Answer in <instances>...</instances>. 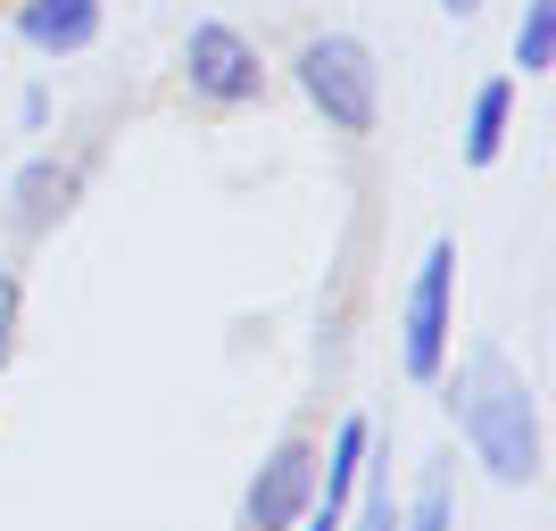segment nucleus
<instances>
[{
  "label": "nucleus",
  "instance_id": "nucleus-3",
  "mask_svg": "<svg viewBox=\"0 0 556 531\" xmlns=\"http://www.w3.org/2000/svg\"><path fill=\"white\" fill-rule=\"evenodd\" d=\"M399 366H407V382H441L448 366V341H457V241H432L416 266V282H407V316H399Z\"/></svg>",
  "mask_w": 556,
  "mask_h": 531
},
{
  "label": "nucleus",
  "instance_id": "nucleus-11",
  "mask_svg": "<svg viewBox=\"0 0 556 531\" xmlns=\"http://www.w3.org/2000/svg\"><path fill=\"white\" fill-rule=\"evenodd\" d=\"M357 482H366V507H357V523H341V531H399V498H391V482H382V473H357Z\"/></svg>",
  "mask_w": 556,
  "mask_h": 531
},
{
  "label": "nucleus",
  "instance_id": "nucleus-8",
  "mask_svg": "<svg viewBox=\"0 0 556 531\" xmlns=\"http://www.w3.org/2000/svg\"><path fill=\"white\" fill-rule=\"evenodd\" d=\"M507 125H515V84L507 75H490L482 92H473V116H465V166H490L507 150Z\"/></svg>",
  "mask_w": 556,
  "mask_h": 531
},
{
  "label": "nucleus",
  "instance_id": "nucleus-6",
  "mask_svg": "<svg viewBox=\"0 0 556 531\" xmlns=\"http://www.w3.org/2000/svg\"><path fill=\"white\" fill-rule=\"evenodd\" d=\"M75 191H84V175H75L67 159H25L17 175H9V225L34 241V232H50L75 208Z\"/></svg>",
  "mask_w": 556,
  "mask_h": 531
},
{
  "label": "nucleus",
  "instance_id": "nucleus-4",
  "mask_svg": "<svg viewBox=\"0 0 556 531\" xmlns=\"http://www.w3.org/2000/svg\"><path fill=\"white\" fill-rule=\"evenodd\" d=\"M184 84L208 109H250L257 92H266V59H257V42L241 34V25H191L184 34Z\"/></svg>",
  "mask_w": 556,
  "mask_h": 531
},
{
  "label": "nucleus",
  "instance_id": "nucleus-1",
  "mask_svg": "<svg viewBox=\"0 0 556 531\" xmlns=\"http://www.w3.org/2000/svg\"><path fill=\"white\" fill-rule=\"evenodd\" d=\"M448 416H457L465 448L490 482H540V407H532V382L507 366V349H465L457 382H448Z\"/></svg>",
  "mask_w": 556,
  "mask_h": 531
},
{
  "label": "nucleus",
  "instance_id": "nucleus-7",
  "mask_svg": "<svg viewBox=\"0 0 556 531\" xmlns=\"http://www.w3.org/2000/svg\"><path fill=\"white\" fill-rule=\"evenodd\" d=\"M17 42H34L42 59L92 50L100 42V0H25L17 9Z\"/></svg>",
  "mask_w": 556,
  "mask_h": 531
},
{
  "label": "nucleus",
  "instance_id": "nucleus-10",
  "mask_svg": "<svg viewBox=\"0 0 556 531\" xmlns=\"http://www.w3.org/2000/svg\"><path fill=\"white\" fill-rule=\"evenodd\" d=\"M448 515H457V490H448V457L424 465V482H416V507L399 515V531H448Z\"/></svg>",
  "mask_w": 556,
  "mask_h": 531
},
{
  "label": "nucleus",
  "instance_id": "nucleus-5",
  "mask_svg": "<svg viewBox=\"0 0 556 531\" xmlns=\"http://www.w3.org/2000/svg\"><path fill=\"white\" fill-rule=\"evenodd\" d=\"M307 507H316V448H307V432H282L266 448V465H257L250 498H241V523L250 531H300Z\"/></svg>",
  "mask_w": 556,
  "mask_h": 531
},
{
  "label": "nucleus",
  "instance_id": "nucleus-13",
  "mask_svg": "<svg viewBox=\"0 0 556 531\" xmlns=\"http://www.w3.org/2000/svg\"><path fill=\"white\" fill-rule=\"evenodd\" d=\"M441 9H448V17H473V9H482V0H441Z\"/></svg>",
  "mask_w": 556,
  "mask_h": 531
},
{
  "label": "nucleus",
  "instance_id": "nucleus-2",
  "mask_svg": "<svg viewBox=\"0 0 556 531\" xmlns=\"http://www.w3.org/2000/svg\"><path fill=\"white\" fill-rule=\"evenodd\" d=\"M291 84H300L307 109L349 141L374 134V116H382V67H374V50L357 42V34H307L300 59H291Z\"/></svg>",
  "mask_w": 556,
  "mask_h": 531
},
{
  "label": "nucleus",
  "instance_id": "nucleus-9",
  "mask_svg": "<svg viewBox=\"0 0 556 531\" xmlns=\"http://www.w3.org/2000/svg\"><path fill=\"white\" fill-rule=\"evenodd\" d=\"M515 67L548 75L556 67V0H523V25H515Z\"/></svg>",
  "mask_w": 556,
  "mask_h": 531
},
{
  "label": "nucleus",
  "instance_id": "nucleus-12",
  "mask_svg": "<svg viewBox=\"0 0 556 531\" xmlns=\"http://www.w3.org/2000/svg\"><path fill=\"white\" fill-rule=\"evenodd\" d=\"M17 275H9V266H0V366H9V349H17Z\"/></svg>",
  "mask_w": 556,
  "mask_h": 531
}]
</instances>
